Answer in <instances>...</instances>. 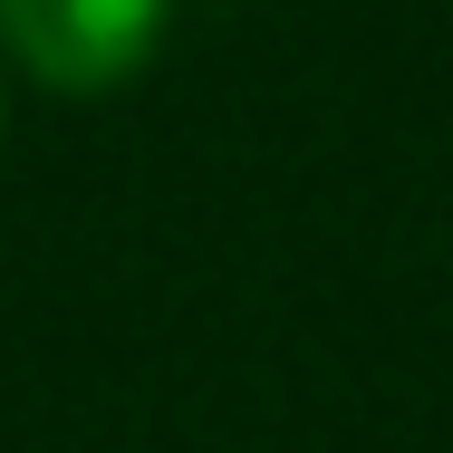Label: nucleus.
I'll return each mask as SVG.
<instances>
[{
    "label": "nucleus",
    "instance_id": "nucleus-1",
    "mask_svg": "<svg viewBox=\"0 0 453 453\" xmlns=\"http://www.w3.org/2000/svg\"><path fill=\"white\" fill-rule=\"evenodd\" d=\"M174 0H0V49L58 96H96L135 78L165 39Z\"/></svg>",
    "mask_w": 453,
    "mask_h": 453
}]
</instances>
